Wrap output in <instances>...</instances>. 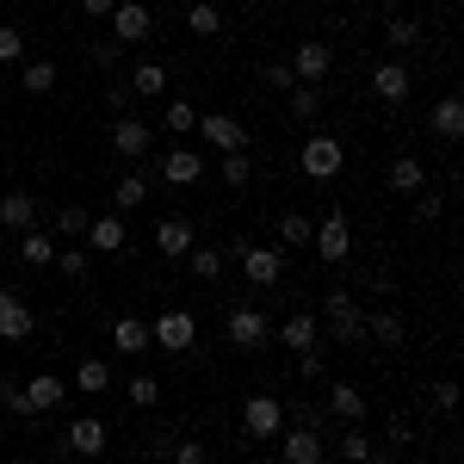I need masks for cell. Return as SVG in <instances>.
Wrapping results in <instances>:
<instances>
[{
	"label": "cell",
	"mask_w": 464,
	"mask_h": 464,
	"mask_svg": "<svg viewBox=\"0 0 464 464\" xmlns=\"http://www.w3.org/2000/svg\"><path fill=\"white\" fill-rule=\"evenodd\" d=\"M155 6H179V0H155Z\"/></svg>",
	"instance_id": "53"
},
{
	"label": "cell",
	"mask_w": 464,
	"mask_h": 464,
	"mask_svg": "<svg viewBox=\"0 0 464 464\" xmlns=\"http://www.w3.org/2000/svg\"><path fill=\"white\" fill-rule=\"evenodd\" d=\"M433 409H440V415H452V409H459V384H452V378H440V384H433Z\"/></svg>",
	"instance_id": "47"
},
{
	"label": "cell",
	"mask_w": 464,
	"mask_h": 464,
	"mask_svg": "<svg viewBox=\"0 0 464 464\" xmlns=\"http://www.w3.org/2000/svg\"><path fill=\"white\" fill-rule=\"evenodd\" d=\"M316 111H322V87H291V118L297 124H310Z\"/></svg>",
	"instance_id": "40"
},
{
	"label": "cell",
	"mask_w": 464,
	"mask_h": 464,
	"mask_svg": "<svg viewBox=\"0 0 464 464\" xmlns=\"http://www.w3.org/2000/svg\"><path fill=\"white\" fill-rule=\"evenodd\" d=\"M365 464H396V452H391V446H372V459H365Z\"/></svg>",
	"instance_id": "52"
},
{
	"label": "cell",
	"mask_w": 464,
	"mask_h": 464,
	"mask_svg": "<svg viewBox=\"0 0 464 464\" xmlns=\"http://www.w3.org/2000/svg\"><path fill=\"white\" fill-rule=\"evenodd\" d=\"M25 56V32L19 25H0V63H19Z\"/></svg>",
	"instance_id": "45"
},
{
	"label": "cell",
	"mask_w": 464,
	"mask_h": 464,
	"mask_svg": "<svg viewBox=\"0 0 464 464\" xmlns=\"http://www.w3.org/2000/svg\"><path fill=\"white\" fill-rule=\"evenodd\" d=\"M19 260H25V266H50V260H56V236L25 229V236H19Z\"/></svg>",
	"instance_id": "31"
},
{
	"label": "cell",
	"mask_w": 464,
	"mask_h": 464,
	"mask_svg": "<svg viewBox=\"0 0 464 464\" xmlns=\"http://www.w3.org/2000/svg\"><path fill=\"white\" fill-rule=\"evenodd\" d=\"M32 328H37L32 304H25L19 291H6V285H0V341H25Z\"/></svg>",
	"instance_id": "17"
},
{
	"label": "cell",
	"mask_w": 464,
	"mask_h": 464,
	"mask_svg": "<svg viewBox=\"0 0 464 464\" xmlns=\"http://www.w3.org/2000/svg\"><path fill=\"white\" fill-rule=\"evenodd\" d=\"M81 248L87 254H124L130 248V229H124V211H106L87 223V236H81Z\"/></svg>",
	"instance_id": "12"
},
{
	"label": "cell",
	"mask_w": 464,
	"mask_h": 464,
	"mask_svg": "<svg viewBox=\"0 0 464 464\" xmlns=\"http://www.w3.org/2000/svg\"><path fill=\"white\" fill-rule=\"evenodd\" d=\"M440 211H446V192H433V186H421V192H415V223H433Z\"/></svg>",
	"instance_id": "43"
},
{
	"label": "cell",
	"mask_w": 464,
	"mask_h": 464,
	"mask_svg": "<svg viewBox=\"0 0 464 464\" xmlns=\"http://www.w3.org/2000/svg\"><path fill=\"white\" fill-rule=\"evenodd\" d=\"M63 279H87V266H93V254L81 248V242H69V248H56V260H50Z\"/></svg>",
	"instance_id": "34"
},
{
	"label": "cell",
	"mask_w": 464,
	"mask_h": 464,
	"mask_svg": "<svg viewBox=\"0 0 464 464\" xmlns=\"http://www.w3.org/2000/svg\"><path fill=\"white\" fill-rule=\"evenodd\" d=\"M69 391H81V396H106L111 391V365L106 359H81V365H74V384Z\"/></svg>",
	"instance_id": "26"
},
{
	"label": "cell",
	"mask_w": 464,
	"mask_h": 464,
	"mask_svg": "<svg viewBox=\"0 0 464 464\" xmlns=\"http://www.w3.org/2000/svg\"><path fill=\"white\" fill-rule=\"evenodd\" d=\"M365 334H372L378 347H402V341H409V328H402L396 310H372V316H365Z\"/></svg>",
	"instance_id": "29"
},
{
	"label": "cell",
	"mask_w": 464,
	"mask_h": 464,
	"mask_svg": "<svg viewBox=\"0 0 464 464\" xmlns=\"http://www.w3.org/2000/svg\"><path fill=\"white\" fill-rule=\"evenodd\" d=\"M242 433H248V440H279V433H285V402L273 391H254L248 402H242Z\"/></svg>",
	"instance_id": "6"
},
{
	"label": "cell",
	"mask_w": 464,
	"mask_h": 464,
	"mask_svg": "<svg viewBox=\"0 0 464 464\" xmlns=\"http://www.w3.org/2000/svg\"><path fill=\"white\" fill-rule=\"evenodd\" d=\"M130 100H137V93H130V87H124V81H111V87H106V106L118 111V118H124V111H130Z\"/></svg>",
	"instance_id": "48"
},
{
	"label": "cell",
	"mask_w": 464,
	"mask_h": 464,
	"mask_svg": "<svg viewBox=\"0 0 464 464\" xmlns=\"http://www.w3.org/2000/svg\"><path fill=\"white\" fill-rule=\"evenodd\" d=\"M421 186H428V168H421L415 155H396V161H391V192H402V198H415Z\"/></svg>",
	"instance_id": "27"
},
{
	"label": "cell",
	"mask_w": 464,
	"mask_h": 464,
	"mask_svg": "<svg viewBox=\"0 0 464 464\" xmlns=\"http://www.w3.org/2000/svg\"><path fill=\"white\" fill-rule=\"evenodd\" d=\"M124 87H130L137 100H161V93H168V69H161V63H137Z\"/></svg>",
	"instance_id": "28"
},
{
	"label": "cell",
	"mask_w": 464,
	"mask_h": 464,
	"mask_svg": "<svg viewBox=\"0 0 464 464\" xmlns=\"http://www.w3.org/2000/svg\"><path fill=\"white\" fill-rule=\"evenodd\" d=\"M111 6H118V0H81V13H87V19H111Z\"/></svg>",
	"instance_id": "50"
},
{
	"label": "cell",
	"mask_w": 464,
	"mask_h": 464,
	"mask_svg": "<svg viewBox=\"0 0 464 464\" xmlns=\"http://www.w3.org/2000/svg\"><path fill=\"white\" fill-rule=\"evenodd\" d=\"M186 32L192 37H217L223 32V6H217V0H192V6H186Z\"/></svg>",
	"instance_id": "30"
},
{
	"label": "cell",
	"mask_w": 464,
	"mask_h": 464,
	"mask_svg": "<svg viewBox=\"0 0 464 464\" xmlns=\"http://www.w3.org/2000/svg\"><path fill=\"white\" fill-rule=\"evenodd\" d=\"M124 391H130V402H137V409H155V402H161V378H155V372H137Z\"/></svg>",
	"instance_id": "39"
},
{
	"label": "cell",
	"mask_w": 464,
	"mask_h": 464,
	"mask_svg": "<svg viewBox=\"0 0 464 464\" xmlns=\"http://www.w3.org/2000/svg\"><path fill=\"white\" fill-rule=\"evenodd\" d=\"M310 229H316V223L304 211H285L279 217V248H310Z\"/></svg>",
	"instance_id": "33"
},
{
	"label": "cell",
	"mask_w": 464,
	"mask_h": 464,
	"mask_svg": "<svg viewBox=\"0 0 464 464\" xmlns=\"http://www.w3.org/2000/svg\"><path fill=\"white\" fill-rule=\"evenodd\" d=\"M372 93H378L384 106H402V100H409V69H402V63H378V69H372Z\"/></svg>",
	"instance_id": "22"
},
{
	"label": "cell",
	"mask_w": 464,
	"mask_h": 464,
	"mask_svg": "<svg viewBox=\"0 0 464 464\" xmlns=\"http://www.w3.org/2000/svg\"><path fill=\"white\" fill-rule=\"evenodd\" d=\"M168 459H174V464H211V446H205V440H179Z\"/></svg>",
	"instance_id": "44"
},
{
	"label": "cell",
	"mask_w": 464,
	"mask_h": 464,
	"mask_svg": "<svg viewBox=\"0 0 464 464\" xmlns=\"http://www.w3.org/2000/svg\"><path fill=\"white\" fill-rule=\"evenodd\" d=\"M242 260V273H248V285L273 291L279 279H285V248H266V242H248V248L236 254Z\"/></svg>",
	"instance_id": "9"
},
{
	"label": "cell",
	"mask_w": 464,
	"mask_h": 464,
	"mask_svg": "<svg viewBox=\"0 0 464 464\" xmlns=\"http://www.w3.org/2000/svg\"><path fill=\"white\" fill-rule=\"evenodd\" d=\"M279 459L285 464H322L328 459V440L316 428H285L279 433Z\"/></svg>",
	"instance_id": "14"
},
{
	"label": "cell",
	"mask_w": 464,
	"mask_h": 464,
	"mask_svg": "<svg viewBox=\"0 0 464 464\" xmlns=\"http://www.w3.org/2000/svg\"><path fill=\"white\" fill-rule=\"evenodd\" d=\"M106 421H100V415H81V421H69V433H63V446H69L74 459H100V452H106Z\"/></svg>",
	"instance_id": "15"
},
{
	"label": "cell",
	"mask_w": 464,
	"mask_h": 464,
	"mask_svg": "<svg viewBox=\"0 0 464 464\" xmlns=\"http://www.w3.org/2000/svg\"><path fill=\"white\" fill-rule=\"evenodd\" d=\"M291 74H297V87H322V81L334 74V50H328L322 37H304L297 56H291Z\"/></svg>",
	"instance_id": "11"
},
{
	"label": "cell",
	"mask_w": 464,
	"mask_h": 464,
	"mask_svg": "<svg viewBox=\"0 0 464 464\" xmlns=\"http://www.w3.org/2000/svg\"><path fill=\"white\" fill-rule=\"evenodd\" d=\"M223 334H229V347H236V353H260V347L273 341V322L260 316L254 304H236V310L223 316Z\"/></svg>",
	"instance_id": "5"
},
{
	"label": "cell",
	"mask_w": 464,
	"mask_h": 464,
	"mask_svg": "<svg viewBox=\"0 0 464 464\" xmlns=\"http://www.w3.org/2000/svg\"><path fill=\"white\" fill-rule=\"evenodd\" d=\"M0 229H13V236L37 229V198L32 192H6V198H0Z\"/></svg>",
	"instance_id": "21"
},
{
	"label": "cell",
	"mask_w": 464,
	"mask_h": 464,
	"mask_svg": "<svg viewBox=\"0 0 464 464\" xmlns=\"http://www.w3.org/2000/svg\"><path fill=\"white\" fill-rule=\"evenodd\" d=\"M384 44H391V50H409V44H421V25H415V19H391V25H384Z\"/></svg>",
	"instance_id": "42"
},
{
	"label": "cell",
	"mask_w": 464,
	"mask_h": 464,
	"mask_svg": "<svg viewBox=\"0 0 464 464\" xmlns=\"http://www.w3.org/2000/svg\"><path fill=\"white\" fill-rule=\"evenodd\" d=\"M111 37L118 44H149L155 37V6L149 0H118L111 6Z\"/></svg>",
	"instance_id": "8"
},
{
	"label": "cell",
	"mask_w": 464,
	"mask_h": 464,
	"mask_svg": "<svg viewBox=\"0 0 464 464\" xmlns=\"http://www.w3.org/2000/svg\"><path fill=\"white\" fill-rule=\"evenodd\" d=\"M13 391H19V378H6V372H0V409L13 402Z\"/></svg>",
	"instance_id": "51"
},
{
	"label": "cell",
	"mask_w": 464,
	"mask_h": 464,
	"mask_svg": "<svg viewBox=\"0 0 464 464\" xmlns=\"http://www.w3.org/2000/svg\"><path fill=\"white\" fill-rule=\"evenodd\" d=\"M149 192H155V179L130 168V174L111 186V211H143V205H149Z\"/></svg>",
	"instance_id": "23"
},
{
	"label": "cell",
	"mask_w": 464,
	"mask_h": 464,
	"mask_svg": "<svg viewBox=\"0 0 464 464\" xmlns=\"http://www.w3.org/2000/svg\"><path fill=\"white\" fill-rule=\"evenodd\" d=\"M322 464H328V459H322ZM334 464H347V459H334Z\"/></svg>",
	"instance_id": "54"
},
{
	"label": "cell",
	"mask_w": 464,
	"mask_h": 464,
	"mask_svg": "<svg viewBox=\"0 0 464 464\" xmlns=\"http://www.w3.org/2000/svg\"><path fill=\"white\" fill-rule=\"evenodd\" d=\"M322 402H328V415H334V421H347V428H359V421L372 415V402H365V391H359V384H328V396H322Z\"/></svg>",
	"instance_id": "19"
},
{
	"label": "cell",
	"mask_w": 464,
	"mask_h": 464,
	"mask_svg": "<svg viewBox=\"0 0 464 464\" xmlns=\"http://www.w3.org/2000/svg\"><path fill=\"white\" fill-rule=\"evenodd\" d=\"M149 143H155V130H149L143 118H130V111H124V118L111 124V149H118L124 161H143V155H149Z\"/></svg>",
	"instance_id": "18"
},
{
	"label": "cell",
	"mask_w": 464,
	"mask_h": 464,
	"mask_svg": "<svg viewBox=\"0 0 464 464\" xmlns=\"http://www.w3.org/2000/svg\"><path fill=\"white\" fill-rule=\"evenodd\" d=\"M273 334H279V347H291V353H304V347H322V322L310 316V310L285 316L279 328H273Z\"/></svg>",
	"instance_id": "20"
},
{
	"label": "cell",
	"mask_w": 464,
	"mask_h": 464,
	"mask_svg": "<svg viewBox=\"0 0 464 464\" xmlns=\"http://www.w3.org/2000/svg\"><path fill=\"white\" fill-rule=\"evenodd\" d=\"M161 124H168L174 137H192V130H198V106H192V100L179 93V100H168V111H161Z\"/></svg>",
	"instance_id": "32"
},
{
	"label": "cell",
	"mask_w": 464,
	"mask_h": 464,
	"mask_svg": "<svg viewBox=\"0 0 464 464\" xmlns=\"http://www.w3.org/2000/svg\"><path fill=\"white\" fill-rule=\"evenodd\" d=\"M428 124H433V137H440V143H459V137H464V100H459V93H446V100L433 106Z\"/></svg>",
	"instance_id": "25"
},
{
	"label": "cell",
	"mask_w": 464,
	"mask_h": 464,
	"mask_svg": "<svg viewBox=\"0 0 464 464\" xmlns=\"http://www.w3.org/2000/svg\"><path fill=\"white\" fill-rule=\"evenodd\" d=\"M341 459H347V464H365V459H372V433L347 428V433H341Z\"/></svg>",
	"instance_id": "41"
},
{
	"label": "cell",
	"mask_w": 464,
	"mask_h": 464,
	"mask_svg": "<svg viewBox=\"0 0 464 464\" xmlns=\"http://www.w3.org/2000/svg\"><path fill=\"white\" fill-rule=\"evenodd\" d=\"M111 347H118L124 359L149 353V322L143 316H118V322H111Z\"/></svg>",
	"instance_id": "24"
},
{
	"label": "cell",
	"mask_w": 464,
	"mask_h": 464,
	"mask_svg": "<svg viewBox=\"0 0 464 464\" xmlns=\"http://www.w3.org/2000/svg\"><path fill=\"white\" fill-rule=\"evenodd\" d=\"M217 174H223V186H229V192H242V186L254 179V161H248V149H236V155H223V168H217Z\"/></svg>",
	"instance_id": "35"
},
{
	"label": "cell",
	"mask_w": 464,
	"mask_h": 464,
	"mask_svg": "<svg viewBox=\"0 0 464 464\" xmlns=\"http://www.w3.org/2000/svg\"><path fill=\"white\" fill-rule=\"evenodd\" d=\"M186 266H192V279L211 285V279H223V248H192V254H186Z\"/></svg>",
	"instance_id": "36"
},
{
	"label": "cell",
	"mask_w": 464,
	"mask_h": 464,
	"mask_svg": "<svg viewBox=\"0 0 464 464\" xmlns=\"http://www.w3.org/2000/svg\"><path fill=\"white\" fill-rule=\"evenodd\" d=\"M198 137H205L217 155H236V149H248V124L229 118V111H198Z\"/></svg>",
	"instance_id": "10"
},
{
	"label": "cell",
	"mask_w": 464,
	"mask_h": 464,
	"mask_svg": "<svg viewBox=\"0 0 464 464\" xmlns=\"http://www.w3.org/2000/svg\"><path fill=\"white\" fill-rule=\"evenodd\" d=\"M192 248H198V229H192V217H161V223H155V254H168V260H186Z\"/></svg>",
	"instance_id": "13"
},
{
	"label": "cell",
	"mask_w": 464,
	"mask_h": 464,
	"mask_svg": "<svg viewBox=\"0 0 464 464\" xmlns=\"http://www.w3.org/2000/svg\"><path fill=\"white\" fill-rule=\"evenodd\" d=\"M266 87H297V74H291V63H266Z\"/></svg>",
	"instance_id": "49"
},
{
	"label": "cell",
	"mask_w": 464,
	"mask_h": 464,
	"mask_svg": "<svg viewBox=\"0 0 464 464\" xmlns=\"http://www.w3.org/2000/svg\"><path fill=\"white\" fill-rule=\"evenodd\" d=\"M322 372H328V353L322 347H304L297 353V378H322Z\"/></svg>",
	"instance_id": "46"
},
{
	"label": "cell",
	"mask_w": 464,
	"mask_h": 464,
	"mask_svg": "<svg viewBox=\"0 0 464 464\" xmlns=\"http://www.w3.org/2000/svg\"><path fill=\"white\" fill-rule=\"evenodd\" d=\"M304 179H316V186H328V179H341V168H347V143L341 137H328V130H316V137H304Z\"/></svg>",
	"instance_id": "2"
},
{
	"label": "cell",
	"mask_w": 464,
	"mask_h": 464,
	"mask_svg": "<svg viewBox=\"0 0 464 464\" xmlns=\"http://www.w3.org/2000/svg\"><path fill=\"white\" fill-rule=\"evenodd\" d=\"M192 341H198V316L192 310H161L149 322V347H161V353H192Z\"/></svg>",
	"instance_id": "3"
},
{
	"label": "cell",
	"mask_w": 464,
	"mask_h": 464,
	"mask_svg": "<svg viewBox=\"0 0 464 464\" xmlns=\"http://www.w3.org/2000/svg\"><path fill=\"white\" fill-rule=\"evenodd\" d=\"M328 334L341 341V347H359L365 341V310L353 304V291H328Z\"/></svg>",
	"instance_id": "7"
},
{
	"label": "cell",
	"mask_w": 464,
	"mask_h": 464,
	"mask_svg": "<svg viewBox=\"0 0 464 464\" xmlns=\"http://www.w3.org/2000/svg\"><path fill=\"white\" fill-rule=\"evenodd\" d=\"M69 402V384L56 378V372H37V378H25L19 391H13V415H25V421H37V415H50V409H63Z\"/></svg>",
	"instance_id": "1"
},
{
	"label": "cell",
	"mask_w": 464,
	"mask_h": 464,
	"mask_svg": "<svg viewBox=\"0 0 464 464\" xmlns=\"http://www.w3.org/2000/svg\"><path fill=\"white\" fill-rule=\"evenodd\" d=\"M19 87H25L32 100H44V93L56 87V63H44V56H37V63H25V81H19Z\"/></svg>",
	"instance_id": "37"
},
{
	"label": "cell",
	"mask_w": 464,
	"mask_h": 464,
	"mask_svg": "<svg viewBox=\"0 0 464 464\" xmlns=\"http://www.w3.org/2000/svg\"><path fill=\"white\" fill-rule=\"evenodd\" d=\"M310 248H316V260L322 266H341L347 254H353V223H347V211H328L310 229Z\"/></svg>",
	"instance_id": "4"
},
{
	"label": "cell",
	"mask_w": 464,
	"mask_h": 464,
	"mask_svg": "<svg viewBox=\"0 0 464 464\" xmlns=\"http://www.w3.org/2000/svg\"><path fill=\"white\" fill-rule=\"evenodd\" d=\"M155 174L168 179V186H198V179H205V155H198V149H168V155L155 161Z\"/></svg>",
	"instance_id": "16"
},
{
	"label": "cell",
	"mask_w": 464,
	"mask_h": 464,
	"mask_svg": "<svg viewBox=\"0 0 464 464\" xmlns=\"http://www.w3.org/2000/svg\"><path fill=\"white\" fill-rule=\"evenodd\" d=\"M87 223H93V211H87V205H63V211H56V236L81 242V236H87Z\"/></svg>",
	"instance_id": "38"
}]
</instances>
